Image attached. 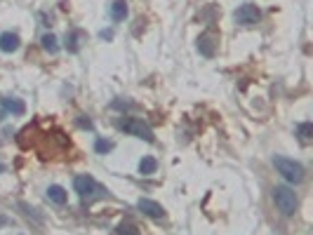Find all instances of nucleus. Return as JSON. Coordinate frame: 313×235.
Returning a JSON list of instances; mask_svg holds the SVG:
<instances>
[{
	"label": "nucleus",
	"instance_id": "obj_1",
	"mask_svg": "<svg viewBox=\"0 0 313 235\" xmlns=\"http://www.w3.org/2000/svg\"><path fill=\"white\" fill-rule=\"evenodd\" d=\"M273 165H276V169H278L290 183L304 181V167H301L299 162L290 160V158H283V155H276V158H273Z\"/></svg>",
	"mask_w": 313,
	"mask_h": 235
},
{
	"label": "nucleus",
	"instance_id": "obj_2",
	"mask_svg": "<svg viewBox=\"0 0 313 235\" xmlns=\"http://www.w3.org/2000/svg\"><path fill=\"white\" fill-rule=\"evenodd\" d=\"M273 202H276V207L285 216H292L294 212H297V195H294L292 188L276 186L273 188Z\"/></svg>",
	"mask_w": 313,
	"mask_h": 235
},
{
	"label": "nucleus",
	"instance_id": "obj_3",
	"mask_svg": "<svg viewBox=\"0 0 313 235\" xmlns=\"http://www.w3.org/2000/svg\"><path fill=\"white\" fill-rule=\"evenodd\" d=\"M120 129H125V132L139 136V139H144V141H149V144H153V141H156L153 129H151L144 120H137V118H127V120H123V122H120Z\"/></svg>",
	"mask_w": 313,
	"mask_h": 235
},
{
	"label": "nucleus",
	"instance_id": "obj_4",
	"mask_svg": "<svg viewBox=\"0 0 313 235\" xmlns=\"http://www.w3.org/2000/svg\"><path fill=\"white\" fill-rule=\"evenodd\" d=\"M73 188H75V193L80 195L82 200H87V198H92L95 193H102V188H99V183L92 179L90 174H80V176H75V181H73Z\"/></svg>",
	"mask_w": 313,
	"mask_h": 235
},
{
	"label": "nucleus",
	"instance_id": "obj_5",
	"mask_svg": "<svg viewBox=\"0 0 313 235\" xmlns=\"http://www.w3.org/2000/svg\"><path fill=\"white\" fill-rule=\"evenodd\" d=\"M261 19V12L257 10V5H240L238 10H236V21L238 24H243V26H252V24H257V21Z\"/></svg>",
	"mask_w": 313,
	"mask_h": 235
},
{
	"label": "nucleus",
	"instance_id": "obj_6",
	"mask_svg": "<svg viewBox=\"0 0 313 235\" xmlns=\"http://www.w3.org/2000/svg\"><path fill=\"white\" fill-rule=\"evenodd\" d=\"M198 50H200V54H205V57H214V52H217V35L212 33V31L203 33L198 38Z\"/></svg>",
	"mask_w": 313,
	"mask_h": 235
},
{
	"label": "nucleus",
	"instance_id": "obj_7",
	"mask_svg": "<svg viewBox=\"0 0 313 235\" xmlns=\"http://www.w3.org/2000/svg\"><path fill=\"white\" fill-rule=\"evenodd\" d=\"M137 205H139V209H142L146 216H151V219H163V216H165V209L160 207L158 202L149 200V198H142Z\"/></svg>",
	"mask_w": 313,
	"mask_h": 235
},
{
	"label": "nucleus",
	"instance_id": "obj_8",
	"mask_svg": "<svg viewBox=\"0 0 313 235\" xmlns=\"http://www.w3.org/2000/svg\"><path fill=\"white\" fill-rule=\"evenodd\" d=\"M0 50L3 52H7V54H12V52H17L19 50V35L17 33H3L0 35Z\"/></svg>",
	"mask_w": 313,
	"mask_h": 235
},
{
	"label": "nucleus",
	"instance_id": "obj_9",
	"mask_svg": "<svg viewBox=\"0 0 313 235\" xmlns=\"http://www.w3.org/2000/svg\"><path fill=\"white\" fill-rule=\"evenodd\" d=\"M48 198L55 202V205H66V200H68L66 191H64L62 186H50L48 188Z\"/></svg>",
	"mask_w": 313,
	"mask_h": 235
},
{
	"label": "nucleus",
	"instance_id": "obj_10",
	"mask_svg": "<svg viewBox=\"0 0 313 235\" xmlns=\"http://www.w3.org/2000/svg\"><path fill=\"white\" fill-rule=\"evenodd\" d=\"M125 17H127V3H125V0H116V3L111 5V19L123 21Z\"/></svg>",
	"mask_w": 313,
	"mask_h": 235
},
{
	"label": "nucleus",
	"instance_id": "obj_11",
	"mask_svg": "<svg viewBox=\"0 0 313 235\" xmlns=\"http://www.w3.org/2000/svg\"><path fill=\"white\" fill-rule=\"evenodd\" d=\"M158 169V162L156 158H151V155H146V158H142V162H139V172L142 174H153Z\"/></svg>",
	"mask_w": 313,
	"mask_h": 235
},
{
	"label": "nucleus",
	"instance_id": "obj_12",
	"mask_svg": "<svg viewBox=\"0 0 313 235\" xmlns=\"http://www.w3.org/2000/svg\"><path fill=\"white\" fill-rule=\"evenodd\" d=\"M42 50L45 52H50V54H57L59 52V45H57V38L52 33H48V35H42Z\"/></svg>",
	"mask_w": 313,
	"mask_h": 235
},
{
	"label": "nucleus",
	"instance_id": "obj_13",
	"mask_svg": "<svg viewBox=\"0 0 313 235\" xmlns=\"http://www.w3.org/2000/svg\"><path fill=\"white\" fill-rule=\"evenodd\" d=\"M3 104H5L7 111H12V113H17V115H24V111H26V106H24L19 99H3Z\"/></svg>",
	"mask_w": 313,
	"mask_h": 235
},
{
	"label": "nucleus",
	"instance_id": "obj_14",
	"mask_svg": "<svg viewBox=\"0 0 313 235\" xmlns=\"http://www.w3.org/2000/svg\"><path fill=\"white\" fill-rule=\"evenodd\" d=\"M80 38H82L80 31H73L71 35H66V47H68V52H78V50H80V42H78Z\"/></svg>",
	"mask_w": 313,
	"mask_h": 235
},
{
	"label": "nucleus",
	"instance_id": "obj_15",
	"mask_svg": "<svg viewBox=\"0 0 313 235\" xmlns=\"http://www.w3.org/2000/svg\"><path fill=\"white\" fill-rule=\"evenodd\" d=\"M111 148H113V141H106V139H97V144H95V151H97V153H109Z\"/></svg>",
	"mask_w": 313,
	"mask_h": 235
},
{
	"label": "nucleus",
	"instance_id": "obj_16",
	"mask_svg": "<svg viewBox=\"0 0 313 235\" xmlns=\"http://www.w3.org/2000/svg\"><path fill=\"white\" fill-rule=\"evenodd\" d=\"M297 129H299L301 141H308V139H311V132H313V125H311V122H301Z\"/></svg>",
	"mask_w": 313,
	"mask_h": 235
},
{
	"label": "nucleus",
	"instance_id": "obj_17",
	"mask_svg": "<svg viewBox=\"0 0 313 235\" xmlns=\"http://www.w3.org/2000/svg\"><path fill=\"white\" fill-rule=\"evenodd\" d=\"M118 235H142L135 226H129V223H120L118 226Z\"/></svg>",
	"mask_w": 313,
	"mask_h": 235
},
{
	"label": "nucleus",
	"instance_id": "obj_18",
	"mask_svg": "<svg viewBox=\"0 0 313 235\" xmlns=\"http://www.w3.org/2000/svg\"><path fill=\"white\" fill-rule=\"evenodd\" d=\"M78 125H80V127L92 129V122H90V120H85V118H80V120H78Z\"/></svg>",
	"mask_w": 313,
	"mask_h": 235
},
{
	"label": "nucleus",
	"instance_id": "obj_19",
	"mask_svg": "<svg viewBox=\"0 0 313 235\" xmlns=\"http://www.w3.org/2000/svg\"><path fill=\"white\" fill-rule=\"evenodd\" d=\"M102 38H113V31H102Z\"/></svg>",
	"mask_w": 313,
	"mask_h": 235
},
{
	"label": "nucleus",
	"instance_id": "obj_20",
	"mask_svg": "<svg viewBox=\"0 0 313 235\" xmlns=\"http://www.w3.org/2000/svg\"><path fill=\"white\" fill-rule=\"evenodd\" d=\"M3 172H5V165H3V162H0V174H3Z\"/></svg>",
	"mask_w": 313,
	"mask_h": 235
}]
</instances>
